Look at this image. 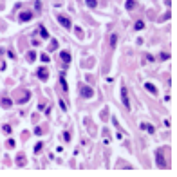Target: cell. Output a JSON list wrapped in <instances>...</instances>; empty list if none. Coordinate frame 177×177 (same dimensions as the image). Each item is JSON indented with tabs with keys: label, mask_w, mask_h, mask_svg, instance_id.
<instances>
[{
	"label": "cell",
	"mask_w": 177,
	"mask_h": 177,
	"mask_svg": "<svg viewBox=\"0 0 177 177\" xmlns=\"http://www.w3.org/2000/svg\"><path fill=\"white\" fill-rule=\"evenodd\" d=\"M80 92H81V96H83V98H92V96H94V90H92L90 87H87V85H85V87H81V90H80Z\"/></svg>",
	"instance_id": "1"
},
{
	"label": "cell",
	"mask_w": 177,
	"mask_h": 177,
	"mask_svg": "<svg viewBox=\"0 0 177 177\" xmlns=\"http://www.w3.org/2000/svg\"><path fill=\"white\" fill-rule=\"evenodd\" d=\"M121 100H123V105L127 108H130V101H128V94H127V87L121 89Z\"/></svg>",
	"instance_id": "2"
},
{
	"label": "cell",
	"mask_w": 177,
	"mask_h": 177,
	"mask_svg": "<svg viewBox=\"0 0 177 177\" xmlns=\"http://www.w3.org/2000/svg\"><path fill=\"white\" fill-rule=\"evenodd\" d=\"M38 78H40V80H43V81H47V78H49L47 67H42V69H38Z\"/></svg>",
	"instance_id": "3"
},
{
	"label": "cell",
	"mask_w": 177,
	"mask_h": 177,
	"mask_svg": "<svg viewBox=\"0 0 177 177\" xmlns=\"http://www.w3.org/2000/svg\"><path fill=\"white\" fill-rule=\"evenodd\" d=\"M58 22H60V24H62L63 27H67V29H71V20H69L67 16H62V15H60V16H58Z\"/></svg>",
	"instance_id": "4"
},
{
	"label": "cell",
	"mask_w": 177,
	"mask_h": 177,
	"mask_svg": "<svg viewBox=\"0 0 177 177\" xmlns=\"http://www.w3.org/2000/svg\"><path fill=\"white\" fill-rule=\"evenodd\" d=\"M155 161H157V166H159V168H165V166H166V163H165V159H163V152H157Z\"/></svg>",
	"instance_id": "5"
},
{
	"label": "cell",
	"mask_w": 177,
	"mask_h": 177,
	"mask_svg": "<svg viewBox=\"0 0 177 177\" xmlns=\"http://www.w3.org/2000/svg\"><path fill=\"white\" fill-rule=\"evenodd\" d=\"M141 130H145V132H148V134H154V132H155L154 125H150V123H141Z\"/></svg>",
	"instance_id": "6"
},
{
	"label": "cell",
	"mask_w": 177,
	"mask_h": 177,
	"mask_svg": "<svg viewBox=\"0 0 177 177\" xmlns=\"http://www.w3.org/2000/svg\"><path fill=\"white\" fill-rule=\"evenodd\" d=\"M33 18V13L31 11H24L22 15H20V22H27V20H31Z\"/></svg>",
	"instance_id": "7"
},
{
	"label": "cell",
	"mask_w": 177,
	"mask_h": 177,
	"mask_svg": "<svg viewBox=\"0 0 177 177\" xmlns=\"http://www.w3.org/2000/svg\"><path fill=\"white\" fill-rule=\"evenodd\" d=\"M60 56H62L63 63H71V54H69L67 51H62V53H60Z\"/></svg>",
	"instance_id": "8"
},
{
	"label": "cell",
	"mask_w": 177,
	"mask_h": 177,
	"mask_svg": "<svg viewBox=\"0 0 177 177\" xmlns=\"http://www.w3.org/2000/svg\"><path fill=\"white\" fill-rule=\"evenodd\" d=\"M145 89H146L148 92H152V94H157V89H155L152 83H145Z\"/></svg>",
	"instance_id": "9"
},
{
	"label": "cell",
	"mask_w": 177,
	"mask_h": 177,
	"mask_svg": "<svg viewBox=\"0 0 177 177\" xmlns=\"http://www.w3.org/2000/svg\"><path fill=\"white\" fill-rule=\"evenodd\" d=\"M35 60H36V53H35V51H29V53H27V62L33 63Z\"/></svg>",
	"instance_id": "10"
},
{
	"label": "cell",
	"mask_w": 177,
	"mask_h": 177,
	"mask_svg": "<svg viewBox=\"0 0 177 177\" xmlns=\"http://www.w3.org/2000/svg\"><path fill=\"white\" fill-rule=\"evenodd\" d=\"M0 103H2V107H5V108H7V107H11V105H13V101H11L9 98H4V100H2Z\"/></svg>",
	"instance_id": "11"
},
{
	"label": "cell",
	"mask_w": 177,
	"mask_h": 177,
	"mask_svg": "<svg viewBox=\"0 0 177 177\" xmlns=\"http://www.w3.org/2000/svg\"><path fill=\"white\" fill-rule=\"evenodd\" d=\"M143 27H145V22H143V20H137V22H136V31H141Z\"/></svg>",
	"instance_id": "12"
},
{
	"label": "cell",
	"mask_w": 177,
	"mask_h": 177,
	"mask_svg": "<svg viewBox=\"0 0 177 177\" xmlns=\"http://www.w3.org/2000/svg\"><path fill=\"white\" fill-rule=\"evenodd\" d=\"M60 83H62V89H63V90H67V89H69V87H67V81H65V78H63V76L60 78Z\"/></svg>",
	"instance_id": "13"
},
{
	"label": "cell",
	"mask_w": 177,
	"mask_h": 177,
	"mask_svg": "<svg viewBox=\"0 0 177 177\" xmlns=\"http://www.w3.org/2000/svg\"><path fill=\"white\" fill-rule=\"evenodd\" d=\"M116 42H117V36L110 35V45H112V47H116Z\"/></svg>",
	"instance_id": "14"
},
{
	"label": "cell",
	"mask_w": 177,
	"mask_h": 177,
	"mask_svg": "<svg viewBox=\"0 0 177 177\" xmlns=\"http://www.w3.org/2000/svg\"><path fill=\"white\" fill-rule=\"evenodd\" d=\"M134 7H136V2H134V0L127 2V9H134Z\"/></svg>",
	"instance_id": "15"
},
{
	"label": "cell",
	"mask_w": 177,
	"mask_h": 177,
	"mask_svg": "<svg viewBox=\"0 0 177 177\" xmlns=\"http://www.w3.org/2000/svg\"><path fill=\"white\" fill-rule=\"evenodd\" d=\"M87 5H89V7H96L98 2H96V0H87Z\"/></svg>",
	"instance_id": "16"
},
{
	"label": "cell",
	"mask_w": 177,
	"mask_h": 177,
	"mask_svg": "<svg viewBox=\"0 0 177 177\" xmlns=\"http://www.w3.org/2000/svg\"><path fill=\"white\" fill-rule=\"evenodd\" d=\"M2 128H4V132H5V134H11V127H9V125H4Z\"/></svg>",
	"instance_id": "17"
},
{
	"label": "cell",
	"mask_w": 177,
	"mask_h": 177,
	"mask_svg": "<svg viewBox=\"0 0 177 177\" xmlns=\"http://www.w3.org/2000/svg\"><path fill=\"white\" fill-rule=\"evenodd\" d=\"M40 35L43 36V38H47V36H49V33H47V31H45V29L42 27V29H40Z\"/></svg>",
	"instance_id": "18"
},
{
	"label": "cell",
	"mask_w": 177,
	"mask_h": 177,
	"mask_svg": "<svg viewBox=\"0 0 177 177\" xmlns=\"http://www.w3.org/2000/svg\"><path fill=\"white\" fill-rule=\"evenodd\" d=\"M168 58H170L168 53H161V60H168Z\"/></svg>",
	"instance_id": "19"
},
{
	"label": "cell",
	"mask_w": 177,
	"mask_h": 177,
	"mask_svg": "<svg viewBox=\"0 0 177 177\" xmlns=\"http://www.w3.org/2000/svg\"><path fill=\"white\" fill-rule=\"evenodd\" d=\"M13 146H15V139H9L7 141V148H13Z\"/></svg>",
	"instance_id": "20"
},
{
	"label": "cell",
	"mask_w": 177,
	"mask_h": 177,
	"mask_svg": "<svg viewBox=\"0 0 177 177\" xmlns=\"http://www.w3.org/2000/svg\"><path fill=\"white\" fill-rule=\"evenodd\" d=\"M63 137H65V141H71V132H65Z\"/></svg>",
	"instance_id": "21"
},
{
	"label": "cell",
	"mask_w": 177,
	"mask_h": 177,
	"mask_svg": "<svg viewBox=\"0 0 177 177\" xmlns=\"http://www.w3.org/2000/svg\"><path fill=\"white\" fill-rule=\"evenodd\" d=\"M56 47H58V42H54V43H51V47H49V49H51V51H54Z\"/></svg>",
	"instance_id": "22"
},
{
	"label": "cell",
	"mask_w": 177,
	"mask_h": 177,
	"mask_svg": "<svg viewBox=\"0 0 177 177\" xmlns=\"http://www.w3.org/2000/svg\"><path fill=\"white\" fill-rule=\"evenodd\" d=\"M40 58H42V62H49V56H47V54H42Z\"/></svg>",
	"instance_id": "23"
},
{
	"label": "cell",
	"mask_w": 177,
	"mask_h": 177,
	"mask_svg": "<svg viewBox=\"0 0 177 177\" xmlns=\"http://www.w3.org/2000/svg\"><path fill=\"white\" fill-rule=\"evenodd\" d=\"M25 161H24V155H18V165H24Z\"/></svg>",
	"instance_id": "24"
},
{
	"label": "cell",
	"mask_w": 177,
	"mask_h": 177,
	"mask_svg": "<svg viewBox=\"0 0 177 177\" xmlns=\"http://www.w3.org/2000/svg\"><path fill=\"white\" fill-rule=\"evenodd\" d=\"M40 150H42V143H38V145L35 146V152H40Z\"/></svg>",
	"instance_id": "25"
}]
</instances>
